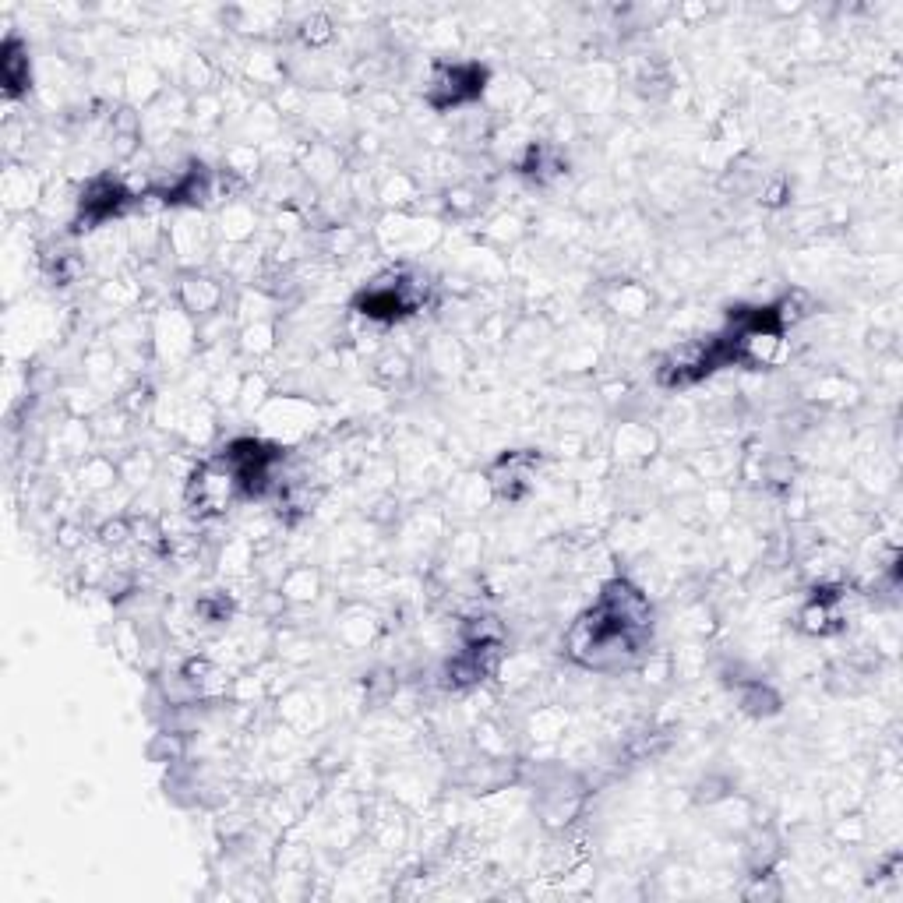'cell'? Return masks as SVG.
<instances>
[{
	"label": "cell",
	"instance_id": "cell-8",
	"mask_svg": "<svg viewBox=\"0 0 903 903\" xmlns=\"http://www.w3.org/2000/svg\"><path fill=\"white\" fill-rule=\"evenodd\" d=\"M43 198V187H39L36 173H29V166H11L4 173V202L8 209H29Z\"/></svg>",
	"mask_w": 903,
	"mask_h": 903
},
{
	"label": "cell",
	"instance_id": "cell-14",
	"mask_svg": "<svg viewBox=\"0 0 903 903\" xmlns=\"http://www.w3.org/2000/svg\"><path fill=\"white\" fill-rule=\"evenodd\" d=\"M650 293L642 290L639 283H618L611 293V307L621 314V318H642V314L650 311Z\"/></svg>",
	"mask_w": 903,
	"mask_h": 903
},
{
	"label": "cell",
	"instance_id": "cell-15",
	"mask_svg": "<svg viewBox=\"0 0 903 903\" xmlns=\"http://www.w3.org/2000/svg\"><path fill=\"white\" fill-rule=\"evenodd\" d=\"M741 709L752 713V717H773L780 709V695L769 685H762V681H748L741 688Z\"/></svg>",
	"mask_w": 903,
	"mask_h": 903
},
{
	"label": "cell",
	"instance_id": "cell-3",
	"mask_svg": "<svg viewBox=\"0 0 903 903\" xmlns=\"http://www.w3.org/2000/svg\"><path fill=\"white\" fill-rule=\"evenodd\" d=\"M533 466H537V456L530 452H508L494 463V470L487 473V484H491L494 498L515 501L523 498L533 484Z\"/></svg>",
	"mask_w": 903,
	"mask_h": 903
},
{
	"label": "cell",
	"instance_id": "cell-18",
	"mask_svg": "<svg viewBox=\"0 0 903 903\" xmlns=\"http://www.w3.org/2000/svg\"><path fill=\"white\" fill-rule=\"evenodd\" d=\"M378 198H385V205H396V209L403 212L406 205L417 202V198H420V187L413 184V180L406 177V173H396V177L385 180V187H381V195H378Z\"/></svg>",
	"mask_w": 903,
	"mask_h": 903
},
{
	"label": "cell",
	"instance_id": "cell-17",
	"mask_svg": "<svg viewBox=\"0 0 903 903\" xmlns=\"http://www.w3.org/2000/svg\"><path fill=\"white\" fill-rule=\"evenodd\" d=\"M240 350L262 357V353L276 350V325L272 321H247L240 332Z\"/></svg>",
	"mask_w": 903,
	"mask_h": 903
},
{
	"label": "cell",
	"instance_id": "cell-6",
	"mask_svg": "<svg viewBox=\"0 0 903 903\" xmlns=\"http://www.w3.org/2000/svg\"><path fill=\"white\" fill-rule=\"evenodd\" d=\"M0 71H4V89L8 96H22L32 82V71H29V50H25L22 39H8L4 43V57H0Z\"/></svg>",
	"mask_w": 903,
	"mask_h": 903
},
{
	"label": "cell",
	"instance_id": "cell-21",
	"mask_svg": "<svg viewBox=\"0 0 903 903\" xmlns=\"http://www.w3.org/2000/svg\"><path fill=\"white\" fill-rule=\"evenodd\" d=\"M78 544H82V526H75V523H64V526H60V547H68V551H75Z\"/></svg>",
	"mask_w": 903,
	"mask_h": 903
},
{
	"label": "cell",
	"instance_id": "cell-10",
	"mask_svg": "<svg viewBox=\"0 0 903 903\" xmlns=\"http://www.w3.org/2000/svg\"><path fill=\"white\" fill-rule=\"evenodd\" d=\"M614 448H618V456L625 463H642V459H650L657 452V434L650 431V424H621Z\"/></svg>",
	"mask_w": 903,
	"mask_h": 903
},
{
	"label": "cell",
	"instance_id": "cell-13",
	"mask_svg": "<svg viewBox=\"0 0 903 903\" xmlns=\"http://www.w3.org/2000/svg\"><path fill=\"white\" fill-rule=\"evenodd\" d=\"M374 632H378V621H374V614H367L364 607H353V611L339 621V639H343L350 650L367 646V642L374 639Z\"/></svg>",
	"mask_w": 903,
	"mask_h": 903
},
{
	"label": "cell",
	"instance_id": "cell-1",
	"mask_svg": "<svg viewBox=\"0 0 903 903\" xmlns=\"http://www.w3.org/2000/svg\"><path fill=\"white\" fill-rule=\"evenodd\" d=\"M223 300L226 286L205 272H184L177 279V307L191 318H209V314L223 311Z\"/></svg>",
	"mask_w": 903,
	"mask_h": 903
},
{
	"label": "cell",
	"instance_id": "cell-4",
	"mask_svg": "<svg viewBox=\"0 0 903 903\" xmlns=\"http://www.w3.org/2000/svg\"><path fill=\"white\" fill-rule=\"evenodd\" d=\"M798 628L805 635H833L844 628V611L836 604L833 593L819 590V597H812L805 607L798 611Z\"/></svg>",
	"mask_w": 903,
	"mask_h": 903
},
{
	"label": "cell",
	"instance_id": "cell-20",
	"mask_svg": "<svg viewBox=\"0 0 903 903\" xmlns=\"http://www.w3.org/2000/svg\"><path fill=\"white\" fill-rule=\"evenodd\" d=\"M300 36H304V43H311V46H325V43H332V36H336V32H332L329 18L314 15V18H307V22L300 25Z\"/></svg>",
	"mask_w": 903,
	"mask_h": 903
},
{
	"label": "cell",
	"instance_id": "cell-11",
	"mask_svg": "<svg viewBox=\"0 0 903 903\" xmlns=\"http://www.w3.org/2000/svg\"><path fill=\"white\" fill-rule=\"evenodd\" d=\"M254 226H258V216H254V209L244 202H226V209L219 212V230H223V237L230 240V244H244V240L254 233Z\"/></svg>",
	"mask_w": 903,
	"mask_h": 903
},
{
	"label": "cell",
	"instance_id": "cell-9",
	"mask_svg": "<svg viewBox=\"0 0 903 903\" xmlns=\"http://www.w3.org/2000/svg\"><path fill=\"white\" fill-rule=\"evenodd\" d=\"M120 480V463H113L110 456H85V463L78 466V487L85 494H106L110 487H117Z\"/></svg>",
	"mask_w": 903,
	"mask_h": 903
},
{
	"label": "cell",
	"instance_id": "cell-2",
	"mask_svg": "<svg viewBox=\"0 0 903 903\" xmlns=\"http://www.w3.org/2000/svg\"><path fill=\"white\" fill-rule=\"evenodd\" d=\"M378 233L392 254H424V247H431L438 240V226L431 219H410L406 212L389 216Z\"/></svg>",
	"mask_w": 903,
	"mask_h": 903
},
{
	"label": "cell",
	"instance_id": "cell-7",
	"mask_svg": "<svg viewBox=\"0 0 903 903\" xmlns=\"http://www.w3.org/2000/svg\"><path fill=\"white\" fill-rule=\"evenodd\" d=\"M279 593L286 604H311L321 593V572L311 565H293L290 572L279 579Z\"/></svg>",
	"mask_w": 903,
	"mask_h": 903
},
{
	"label": "cell",
	"instance_id": "cell-12",
	"mask_svg": "<svg viewBox=\"0 0 903 903\" xmlns=\"http://www.w3.org/2000/svg\"><path fill=\"white\" fill-rule=\"evenodd\" d=\"M463 642L466 646H501L505 642V621L494 614H477V618L463 621Z\"/></svg>",
	"mask_w": 903,
	"mask_h": 903
},
{
	"label": "cell",
	"instance_id": "cell-16",
	"mask_svg": "<svg viewBox=\"0 0 903 903\" xmlns=\"http://www.w3.org/2000/svg\"><path fill=\"white\" fill-rule=\"evenodd\" d=\"M410 374H413L410 357L399 350H385L378 360H374V378H378L381 385H406Z\"/></svg>",
	"mask_w": 903,
	"mask_h": 903
},
{
	"label": "cell",
	"instance_id": "cell-5",
	"mask_svg": "<svg viewBox=\"0 0 903 903\" xmlns=\"http://www.w3.org/2000/svg\"><path fill=\"white\" fill-rule=\"evenodd\" d=\"M166 240H170L173 254H177L180 262H187V258H195L198 251H209V230L202 226V219H198V212H191V216L177 219V226H170V233H166Z\"/></svg>",
	"mask_w": 903,
	"mask_h": 903
},
{
	"label": "cell",
	"instance_id": "cell-19",
	"mask_svg": "<svg viewBox=\"0 0 903 903\" xmlns=\"http://www.w3.org/2000/svg\"><path fill=\"white\" fill-rule=\"evenodd\" d=\"M445 209L452 212V216H463V219L473 216V212H480V191H473V187H466V184L448 187Z\"/></svg>",
	"mask_w": 903,
	"mask_h": 903
}]
</instances>
